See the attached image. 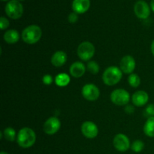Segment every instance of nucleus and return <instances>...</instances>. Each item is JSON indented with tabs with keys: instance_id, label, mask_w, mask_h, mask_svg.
<instances>
[{
	"instance_id": "25",
	"label": "nucleus",
	"mask_w": 154,
	"mask_h": 154,
	"mask_svg": "<svg viewBox=\"0 0 154 154\" xmlns=\"http://www.w3.org/2000/svg\"><path fill=\"white\" fill-rule=\"evenodd\" d=\"M9 26V21L8 20L6 19L4 17H1L0 18V27L2 30H4Z\"/></svg>"
},
{
	"instance_id": "7",
	"label": "nucleus",
	"mask_w": 154,
	"mask_h": 154,
	"mask_svg": "<svg viewBox=\"0 0 154 154\" xmlns=\"http://www.w3.org/2000/svg\"><path fill=\"white\" fill-rule=\"evenodd\" d=\"M82 95L88 101H96L100 96L99 88L93 84H87L82 88Z\"/></svg>"
},
{
	"instance_id": "21",
	"label": "nucleus",
	"mask_w": 154,
	"mask_h": 154,
	"mask_svg": "<svg viewBox=\"0 0 154 154\" xmlns=\"http://www.w3.org/2000/svg\"><path fill=\"white\" fill-rule=\"evenodd\" d=\"M128 81H129V85L132 87H135V88L138 87L140 85V83H141L139 76L136 74H131L129 75V78H128Z\"/></svg>"
},
{
	"instance_id": "15",
	"label": "nucleus",
	"mask_w": 154,
	"mask_h": 154,
	"mask_svg": "<svg viewBox=\"0 0 154 154\" xmlns=\"http://www.w3.org/2000/svg\"><path fill=\"white\" fill-rule=\"evenodd\" d=\"M66 60H67V55L64 51H57L55 54H53L51 57V63L56 67L63 66L66 63Z\"/></svg>"
},
{
	"instance_id": "12",
	"label": "nucleus",
	"mask_w": 154,
	"mask_h": 154,
	"mask_svg": "<svg viewBox=\"0 0 154 154\" xmlns=\"http://www.w3.org/2000/svg\"><path fill=\"white\" fill-rule=\"evenodd\" d=\"M135 59L132 56H125L124 57L122 58L120 60V69L123 72L126 74H131L132 73L135 69Z\"/></svg>"
},
{
	"instance_id": "3",
	"label": "nucleus",
	"mask_w": 154,
	"mask_h": 154,
	"mask_svg": "<svg viewBox=\"0 0 154 154\" xmlns=\"http://www.w3.org/2000/svg\"><path fill=\"white\" fill-rule=\"evenodd\" d=\"M122 78V71L116 66H110L105 69L102 80L106 85L114 86L118 84Z\"/></svg>"
},
{
	"instance_id": "4",
	"label": "nucleus",
	"mask_w": 154,
	"mask_h": 154,
	"mask_svg": "<svg viewBox=\"0 0 154 154\" xmlns=\"http://www.w3.org/2000/svg\"><path fill=\"white\" fill-rule=\"evenodd\" d=\"M5 11L9 17L17 20L22 17L23 13V7L18 0H11L6 4Z\"/></svg>"
},
{
	"instance_id": "24",
	"label": "nucleus",
	"mask_w": 154,
	"mask_h": 154,
	"mask_svg": "<svg viewBox=\"0 0 154 154\" xmlns=\"http://www.w3.org/2000/svg\"><path fill=\"white\" fill-rule=\"evenodd\" d=\"M144 114L145 116H147L149 117H154V105L150 104L144 110Z\"/></svg>"
},
{
	"instance_id": "10",
	"label": "nucleus",
	"mask_w": 154,
	"mask_h": 154,
	"mask_svg": "<svg viewBox=\"0 0 154 154\" xmlns=\"http://www.w3.org/2000/svg\"><path fill=\"white\" fill-rule=\"evenodd\" d=\"M114 147L118 151L125 152L130 147V141L128 137L124 134H117L113 141Z\"/></svg>"
},
{
	"instance_id": "28",
	"label": "nucleus",
	"mask_w": 154,
	"mask_h": 154,
	"mask_svg": "<svg viewBox=\"0 0 154 154\" xmlns=\"http://www.w3.org/2000/svg\"><path fill=\"white\" fill-rule=\"evenodd\" d=\"M125 111H126V112L128 113V114H132L134 111V108L132 106H127L126 108V109H125Z\"/></svg>"
},
{
	"instance_id": "29",
	"label": "nucleus",
	"mask_w": 154,
	"mask_h": 154,
	"mask_svg": "<svg viewBox=\"0 0 154 154\" xmlns=\"http://www.w3.org/2000/svg\"><path fill=\"white\" fill-rule=\"evenodd\" d=\"M150 8H151L152 11L154 12V0H151V2H150Z\"/></svg>"
},
{
	"instance_id": "2",
	"label": "nucleus",
	"mask_w": 154,
	"mask_h": 154,
	"mask_svg": "<svg viewBox=\"0 0 154 154\" xmlns=\"http://www.w3.org/2000/svg\"><path fill=\"white\" fill-rule=\"evenodd\" d=\"M21 35L24 42L33 45L37 43L42 38V29L37 25H30L24 29Z\"/></svg>"
},
{
	"instance_id": "1",
	"label": "nucleus",
	"mask_w": 154,
	"mask_h": 154,
	"mask_svg": "<svg viewBox=\"0 0 154 154\" xmlns=\"http://www.w3.org/2000/svg\"><path fill=\"white\" fill-rule=\"evenodd\" d=\"M36 141V135L34 131L28 127L21 129L18 132L17 141L20 147L29 148L34 145Z\"/></svg>"
},
{
	"instance_id": "20",
	"label": "nucleus",
	"mask_w": 154,
	"mask_h": 154,
	"mask_svg": "<svg viewBox=\"0 0 154 154\" xmlns=\"http://www.w3.org/2000/svg\"><path fill=\"white\" fill-rule=\"evenodd\" d=\"M3 135L6 140L9 141H14L16 139V132L11 127H8L3 132Z\"/></svg>"
},
{
	"instance_id": "6",
	"label": "nucleus",
	"mask_w": 154,
	"mask_h": 154,
	"mask_svg": "<svg viewBox=\"0 0 154 154\" xmlns=\"http://www.w3.org/2000/svg\"><path fill=\"white\" fill-rule=\"evenodd\" d=\"M111 100L117 105H126L130 100V95L123 89H117L111 93Z\"/></svg>"
},
{
	"instance_id": "8",
	"label": "nucleus",
	"mask_w": 154,
	"mask_h": 154,
	"mask_svg": "<svg viewBox=\"0 0 154 154\" xmlns=\"http://www.w3.org/2000/svg\"><path fill=\"white\" fill-rule=\"evenodd\" d=\"M135 14L140 19H147L150 14V8L146 2L138 0L134 6Z\"/></svg>"
},
{
	"instance_id": "16",
	"label": "nucleus",
	"mask_w": 154,
	"mask_h": 154,
	"mask_svg": "<svg viewBox=\"0 0 154 154\" xmlns=\"http://www.w3.org/2000/svg\"><path fill=\"white\" fill-rule=\"evenodd\" d=\"M85 66L81 62H75L71 66L69 69L71 75L75 78H78L82 77L85 73Z\"/></svg>"
},
{
	"instance_id": "13",
	"label": "nucleus",
	"mask_w": 154,
	"mask_h": 154,
	"mask_svg": "<svg viewBox=\"0 0 154 154\" xmlns=\"http://www.w3.org/2000/svg\"><path fill=\"white\" fill-rule=\"evenodd\" d=\"M132 102L135 106L142 107L147 103L149 100V96L145 91L139 90L135 92L132 98Z\"/></svg>"
},
{
	"instance_id": "33",
	"label": "nucleus",
	"mask_w": 154,
	"mask_h": 154,
	"mask_svg": "<svg viewBox=\"0 0 154 154\" xmlns=\"http://www.w3.org/2000/svg\"><path fill=\"white\" fill-rule=\"evenodd\" d=\"M2 1H7V0H2Z\"/></svg>"
},
{
	"instance_id": "32",
	"label": "nucleus",
	"mask_w": 154,
	"mask_h": 154,
	"mask_svg": "<svg viewBox=\"0 0 154 154\" xmlns=\"http://www.w3.org/2000/svg\"><path fill=\"white\" fill-rule=\"evenodd\" d=\"M18 1H23V0H18Z\"/></svg>"
},
{
	"instance_id": "11",
	"label": "nucleus",
	"mask_w": 154,
	"mask_h": 154,
	"mask_svg": "<svg viewBox=\"0 0 154 154\" xmlns=\"http://www.w3.org/2000/svg\"><path fill=\"white\" fill-rule=\"evenodd\" d=\"M82 134L87 138H95L98 135L99 129L97 126L91 121H86L81 126Z\"/></svg>"
},
{
	"instance_id": "27",
	"label": "nucleus",
	"mask_w": 154,
	"mask_h": 154,
	"mask_svg": "<svg viewBox=\"0 0 154 154\" xmlns=\"http://www.w3.org/2000/svg\"><path fill=\"white\" fill-rule=\"evenodd\" d=\"M68 19H69V21L71 23H76L77 21H78V14H76L75 12H72V13H71L69 15Z\"/></svg>"
},
{
	"instance_id": "31",
	"label": "nucleus",
	"mask_w": 154,
	"mask_h": 154,
	"mask_svg": "<svg viewBox=\"0 0 154 154\" xmlns=\"http://www.w3.org/2000/svg\"><path fill=\"white\" fill-rule=\"evenodd\" d=\"M0 154H8V153H6V152H5V151H2V152H1V153Z\"/></svg>"
},
{
	"instance_id": "23",
	"label": "nucleus",
	"mask_w": 154,
	"mask_h": 154,
	"mask_svg": "<svg viewBox=\"0 0 154 154\" xmlns=\"http://www.w3.org/2000/svg\"><path fill=\"white\" fill-rule=\"evenodd\" d=\"M87 69L90 73L96 75L99 72V66L96 62L90 61L87 64Z\"/></svg>"
},
{
	"instance_id": "26",
	"label": "nucleus",
	"mask_w": 154,
	"mask_h": 154,
	"mask_svg": "<svg viewBox=\"0 0 154 154\" xmlns=\"http://www.w3.org/2000/svg\"><path fill=\"white\" fill-rule=\"evenodd\" d=\"M42 81H43V83L45 85H51L53 81H54V79H53V77L51 75H46L43 77Z\"/></svg>"
},
{
	"instance_id": "19",
	"label": "nucleus",
	"mask_w": 154,
	"mask_h": 154,
	"mask_svg": "<svg viewBox=\"0 0 154 154\" xmlns=\"http://www.w3.org/2000/svg\"><path fill=\"white\" fill-rule=\"evenodd\" d=\"M70 77L66 73H61L57 75L55 78V83L58 87H63L67 86L70 83Z\"/></svg>"
},
{
	"instance_id": "5",
	"label": "nucleus",
	"mask_w": 154,
	"mask_h": 154,
	"mask_svg": "<svg viewBox=\"0 0 154 154\" xmlns=\"http://www.w3.org/2000/svg\"><path fill=\"white\" fill-rule=\"evenodd\" d=\"M95 47L91 42H84L78 48V56L81 60L84 61H88L89 60L92 58L94 56Z\"/></svg>"
},
{
	"instance_id": "22",
	"label": "nucleus",
	"mask_w": 154,
	"mask_h": 154,
	"mask_svg": "<svg viewBox=\"0 0 154 154\" xmlns=\"http://www.w3.org/2000/svg\"><path fill=\"white\" fill-rule=\"evenodd\" d=\"M131 148L135 153H140L144 148V144L141 140H136L132 143Z\"/></svg>"
},
{
	"instance_id": "18",
	"label": "nucleus",
	"mask_w": 154,
	"mask_h": 154,
	"mask_svg": "<svg viewBox=\"0 0 154 154\" xmlns=\"http://www.w3.org/2000/svg\"><path fill=\"white\" fill-rule=\"evenodd\" d=\"M144 132L147 136L154 138V117L147 119L144 126Z\"/></svg>"
},
{
	"instance_id": "17",
	"label": "nucleus",
	"mask_w": 154,
	"mask_h": 154,
	"mask_svg": "<svg viewBox=\"0 0 154 154\" xmlns=\"http://www.w3.org/2000/svg\"><path fill=\"white\" fill-rule=\"evenodd\" d=\"M19 32L15 29H9L4 34V40L8 44H15L19 40Z\"/></svg>"
},
{
	"instance_id": "9",
	"label": "nucleus",
	"mask_w": 154,
	"mask_h": 154,
	"mask_svg": "<svg viewBox=\"0 0 154 154\" xmlns=\"http://www.w3.org/2000/svg\"><path fill=\"white\" fill-rule=\"evenodd\" d=\"M61 123L57 117H52L46 120L43 126L44 132L48 135H54L60 129Z\"/></svg>"
},
{
	"instance_id": "14",
	"label": "nucleus",
	"mask_w": 154,
	"mask_h": 154,
	"mask_svg": "<svg viewBox=\"0 0 154 154\" xmlns=\"http://www.w3.org/2000/svg\"><path fill=\"white\" fill-rule=\"evenodd\" d=\"M90 7V0H74L72 2V9L76 14H84L89 10Z\"/></svg>"
},
{
	"instance_id": "30",
	"label": "nucleus",
	"mask_w": 154,
	"mask_h": 154,
	"mask_svg": "<svg viewBox=\"0 0 154 154\" xmlns=\"http://www.w3.org/2000/svg\"><path fill=\"white\" fill-rule=\"evenodd\" d=\"M151 51L152 54H153V55L154 56V40L153 41V42H152L151 44Z\"/></svg>"
}]
</instances>
